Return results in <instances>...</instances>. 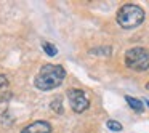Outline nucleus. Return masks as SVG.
<instances>
[{"label":"nucleus","instance_id":"f257e3e1","mask_svg":"<svg viewBox=\"0 0 149 133\" xmlns=\"http://www.w3.org/2000/svg\"><path fill=\"white\" fill-rule=\"evenodd\" d=\"M66 79V71L59 64H45L40 68L34 85L40 91H50L53 88L59 87Z\"/></svg>","mask_w":149,"mask_h":133},{"label":"nucleus","instance_id":"f03ea898","mask_svg":"<svg viewBox=\"0 0 149 133\" xmlns=\"http://www.w3.org/2000/svg\"><path fill=\"white\" fill-rule=\"evenodd\" d=\"M144 18H146V13L139 5L125 3L119 8L116 19L122 29H135V27L141 26Z\"/></svg>","mask_w":149,"mask_h":133},{"label":"nucleus","instance_id":"7ed1b4c3","mask_svg":"<svg viewBox=\"0 0 149 133\" xmlns=\"http://www.w3.org/2000/svg\"><path fill=\"white\" fill-rule=\"evenodd\" d=\"M125 66L132 71L143 72L149 69V52L143 47H133L125 52Z\"/></svg>","mask_w":149,"mask_h":133},{"label":"nucleus","instance_id":"20e7f679","mask_svg":"<svg viewBox=\"0 0 149 133\" xmlns=\"http://www.w3.org/2000/svg\"><path fill=\"white\" fill-rule=\"evenodd\" d=\"M68 100L71 103V107L75 114H82L88 109L90 101H88L87 95L80 88H69L68 90Z\"/></svg>","mask_w":149,"mask_h":133},{"label":"nucleus","instance_id":"39448f33","mask_svg":"<svg viewBox=\"0 0 149 133\" xmlns=\"http://www.w3.org/2000/svg\"><path fill=\"white\" fill-rule=\"evenodd\" d=\"M21 133H52V125L47 120H37L24 127Z\"/></svg>","mask_w":149,"mask_h":133},{"label":"nucleus","instance_id":"423d86ee","mask_svg":"<svg viewBox=\"0 0 149 133\" xmlns=\"http://www.w3.org/2000/svg\"><path fill=\"white\" fill-rule=\"evenodd\" d=\"M125 101L128 103V106L132 107L133 111H136V112H143V111H144V104H143V101H139L138 98L125 96Z\"/></svg>","mask_w":149,"mask_h":133},{"label":"nucleus","instance_id":"0eeeda50","mask_svg":"<svg viewBox=\"0 0 149 133\" xmlns=\"http://www.w3.org/2000/svg\"><path fill=\"white\" fill-rule=\"evenodd\" d=\"M112 48L111 47H101V48H91L90 55H98V56H111Z\"/></svg>","mask_w":149,"mask_h":133},{"label":"nucleus","instance_id":"6e6552de","mask_svg":"<svg viewBox=\"0 0 149 133\" xmlns=\"http://www.w3.org/2000/svg\"><path fill=\"white\" fill-rule=\"evenodd\" d=\"M42 48L45 50V53L48 56H56V55H58V48H56L53 43H50V42H43L42 43Z\"/></svg>","mask_w":149,"mask_h":133},{"label":"nucleus","instance_id":"1a4fd4ad","mask_svg":"<svg viewBox=\"0 0 149 133\" xmlns=\"http://www.w3.org/2000/svg\"><path fill=\"white\" fill-rule=\"evenodd\" d=\"M50 109L55 111L56 114H63L64 112V107H63V103H61V98H55L52 104H50Z\"/></svg>","mask_w":149,"mask_h":133},{"label":"nucleus","instance_id":"9d476101","mask_svg":"<svg viewBox=\"0 0 149 133\" xmlns=\"http://www.w3.org/2000/svg\"><path fill=\"white\" fill-rule=\"evenodd\" d=\"M107 128L111 130V132H122V123L120 122H117V120H107Z\"/></svg>","mask_w":149,"mask_h":133},{"label":"nucleus","instance_id":"9b49d317","mask_svg":"<svg viewBox=\"0 0 149 133\" xmlns=\"http://www.w3.org/2000/svg\"><path fill=\"white\" fill-rule=\"evenodd\" d=\"M7 87H8V79L0 74V90H3V88H7Z\"/></svg>","mask_w":149,"mask_h":133},{"label":"nucleus","instance_id":"f8f14e48","mask_svg":"<svg viewBox=\"0 0 149 133\" xmlns=\"http://www.w3.org/2000/svg\"><path fill=\"white\" fill-rule=\"evenodd\" d=\"M146 88H148V90H149V82H148V84H146Z\"/></svg>","mask_w":149,"mask_h":133}]
</instances>
